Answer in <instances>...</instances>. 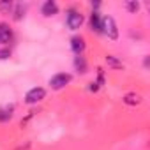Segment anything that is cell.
Returning a JSON list of instances; mask_svg holds the SVG:
<instances>
[{"instance_id":"1","label":"cell","mask_w":150,"mask_h":150,"mask_svg":"<svg viewBox=\"0 0 150 150\" xmlns=\"http://www.w3.org/2000/svg\"><path fill=\"white\" fill-rule=\"evenodd\" d=\"M83 23H85V16L81 14V11L74 9V7H71V9H67V11H65V25H67V28H69V30L76 32V30H80V28H81V25H83Z\"/></svg>"},{"instance_id":"2","label":"cell","mask_w":150,"mask_h":150,"mask_svg":"<svg viewBox=\"0 0 150 150\" xmlns=\"http://www.w3.org/2000/svg\"><path fill=\"white\" fill-rule=\"evenodd\" d=\"M101 34H104L108 39H118V27L113 16H101Z\"/></svg>"},{"instance_id":"3","label":"cell","mask_w":150,"mask_h":150,"mask_svg":"<svg viewBox=\"0 0 150 150\" xmlns=\"http://www.w3.org/2000/svg\"><path fill=\"white\" fill-rule=\"evenodd\" d=\"M71 81H72V76L69 72H57L50 78V87H51V90H62Z\"/></svg>"},{"instance_id":"4","label":"cell","mask_w":150,"mask_h":150,"mask_svg":"<svg viewBox=\"0 0 150 150\" xmlns=\"http://www.w3.org/2000/svg\"><path fill=\"white\" fill-rule=\"evenodd\" d=\"M44 97H46V90H44L42 87H34V88H30V90L25 94V103L32 106V104L41 103Z\"/></svg>"},{"instance_id":"5","label":"cell","mask_w":150,"mask_h":150,"mask_svg":"<svg viewBox=\"0 0 150 150\" xmlns=\"http://www.w3.org/2000/svg\"><path fill=\"white\" fill-rule=\"evenodd\" d=\"M85 48H87V42H85V37L83 35H74V37H71V50H72L74 55H83Z\"/></svg>"},{"instance_id":"6","label":"cell","mask_w":150,"mask_h":150,"mask_svg":"<svg viewBox=\"0 0 150 150\" xmlns=\"http://www.w3.org/2000/svg\"><path fill=\"white\" fill-rule=\"evenodd\" d=\"M13 41V28L9 27V23L0 21V44L6 46Z\"/></svg>"},{"instance_id":"7","label":"cell","mask_w":150,"mask_h":150,"mask_svg":"<svg viewBox=\"0 0 150 150\" xmlns=\"http://www.w3.org/2000/svg\"><path fill=\"white\" fill-rule=\"evenodd\" d=\"M58 13V4L55 2V0H46V2L41 6V14L46 16V18H51Z\"/></svg>"},{"instance_id":"8","label":"cell","mask_w":150,"mask_h":150,"mask_svg":"<svg viewBox=\"0 0 150 150\" xmlns=\"http://www.w3.org/2000/svg\"><path fill=\"white\" fill-rule=\"evenodd\" d=\"M88 27H90L92 32L101 34V14H99L97 11H92V14H90V18H88Z\"/></svg>"},{"instance_id":"9","label":"cell","mask_w":150,"mask_h":150,"mask_svg":"<svg viewBox=\"0 0 150 150\" xmlns=\"http://www.w3.org/2000/svg\"><path fill=\"white\" fill-rule=\"evenodd\" d=\"M74 69H76L80 74H85L88 71V65H87V60L83 55H76L74 57Z\"/></svg>"},{"instance_id":"10","label":"cell","mask_w":150,"mask_h":150,"mask_svg":"<svg viewBox=\"0 0 150 150\" xmlns=\"http://www.w3.org/2000/svg\"><path fill=\"white\" fill-rule=\"evenodd\" d=\"M124 103H125L127 106H136V104L141 103V96H139V94H134V92L125 94V96H124Z\"/></svg>"},{"instance_id":"11","label":"cell","mask_w":150,"mask_h":150,"mask_svg":"<svg viewBox=\"0 0 150 150\" xmlns=\"http://www.w3.org/2000/svg\"><path fill=\"white\" fill-rule=\"evenodd\" d=\"M25 13H27V6H25V4H16V6L13 7V18H14L16 21H20V20L25 16Z\"/></svg>"},{"instance_id":"12","label":"cell","mask_w":150,"mask_h":150,"mask_svg":"<svg viewBox=\"0 0 150 150\" xmlns=\"http://www.w3.org/2000/svg\"><path fill=\"white\" fill-rule=\"evenodd\" d=\"M13 106H2L0 108V122H9L13 118Z\"/></svg>"},{"instance_id":"13","label":"cell","mask_w":150,"mask_h":150,"mask_svg":"<svg viewBox=\"0 0 150 150\" xmlns=\"http://www.w3.org/2000/svg\"><path fill=\"white\" fill-rule=\"evenodd\" d=\"M125 9L129 11V13H138L139 11V2H136V0H131V2H125Z\"/></svg>"},{"instance_id":"14","label":"cell","mask_w":150,"mask_h":150,"mask_svg":"<svg viewBox=\"0 0 150 150\" xmlns=\"http://www.w3.org/2000/svg\"><path fill=\"white\" fill-rule=\"evenodd\" d=\"M106 62H108L111 67H122V62L115 60V57H113V55H108V57H106Z\"/></svg>"},{"instance_id":"15","label":"cell","mask_w":150,"mask_h":150,"mask_svg":"<svg viewBox=\"0 0 150 150\" xmlns=\"http://www.w3.org/2000/svg\"><path fill=\"white\" fill-rule=\"evenodd\" d=\"M11 57V50L9 48H0V60H7Z\"/></svg>"},{"instance_id":"16","label":"cell","mask_w":150,"mask_h":150,"mask_svg":"<svg viewBox=\"0 0 150 150\" xmlns=\"http://www.w3.org/2000/svg\"><path fill=\"white\" fill-rule=\"evenodd\" d=\"M0 9H4V11H13V4H11V2H0Z\"/></svg>"}]
</instances>
